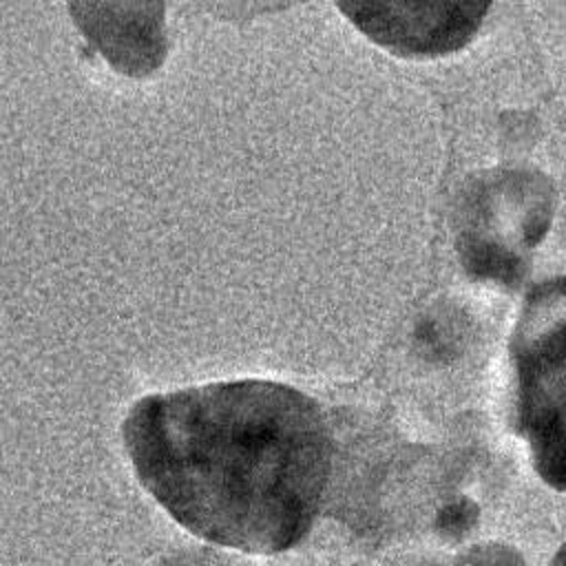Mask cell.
<instances>
[{
  "label": "cell",
  "mask_w": 566,
  "mask_h": 566,
  "mask_svg": "<svg viewBox=\"0 0 566 566\" xmlns=\"http://www.w3.org/2000/svg\"><path fill=\"white\" fill-rule=\"evenodd\" d=\"M124 444L139 482L184 528L245 553H281L307 535L334 453L314 398L252 378L142 398Z\"/></svg>",
  "instance_id": "6da1fadb"
},
{
  "label": "cell",
  "mask_w": 566,
  "mask_h": 566,
  "mask_svg": "<svg viewBox=\"0 0 566 566\" xmlns=\"http://www.w3.org/2000/svg\"><path fill=\"white\" fill-rule=\"evenodd\" d=\"M511 360L515 429L537 475L566 491V276L528 292L511 336Z\"/></svg>",
  "instance_id": "7a4b0ae2"
},
{
  "label": "cell",
  "mask_w": 566,
  "mask_h": 566,
  "mask_svg": "<svg viewBox=\"0 0 566 566\" xmlns=\"http://www.w3.org/2000/svg\"><path fill=\"white\" fill-rule=\"evenodd\" d=\"M340 9L374 42L405 57L449 55L473 40L489 4L347 2Z\"/></svg>",
  "instance_id": "3957f363"
},
{
  "label": "cell",
  "mask_w": 566,
  "mask_h": 566,
  "mask_svg": "<svg viewBox=\"0 0 566 566\" xmlns=\"http://www.w3.org/2000/svg\"><path fill=\"white\" fill-rule=\"evenodd\" d=\"M475 520H478V509L473 502L469 500L453 502L440 511L436 520V531L444 539H460L467 531L473 528Z\"/></svg>",
  "instance_id": "277c9868"
},
{
  "label": "cell",
  "mask_w": 566,
  "mask_h": 566,
  "mask_svg": "<svg viewBox=\"0 0 566 566\" xmlns=\"http://www.w3.org/2000/svg\"><path fill=\"white\" fill-rule=\"evenodd\" d=\"M455 566H524V559L511 546L480 544L462 553Z\"/></svg>",
  "instance_id": "5b68a950"
},
{
  "label": "cell",
  "mask_w": 566,
  "mask_h": 566,
  "mask_svg": "<svg viewBox=\"0 0 566 566\" xmlns=\"http://www.w3.org/2000/svg\"><path fill=\"white\" fill-rule=\"evenodd\" d=\"M548 566H566V544L555 553V557H553V562Z\"/></svg>",
  "instance_id": "8992f818"
}]
</instances>
